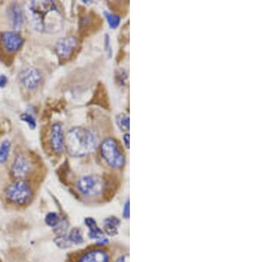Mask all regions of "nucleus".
<instances>
[{
	"instance_id": "nucleus-1",
	"label": "nucleus",
	"mask_w": 265,
	"mask_h": 262,
	"mask_svg": "<svg viewBox=\"0 0 265 262\" xmlns=\"http://www.w3.org/2000/svg\"><path fill=\"white\" fill-rule=\"evenodd\" d=\"M28 11L35 30L53 34L62 28V15L53 1H32Z\"/></svg>"
},
{
	"instance_id": "nucleus-15",
	"label": "nucleus",
	"mask_w": 265,
	"mask_h": 262,
	"mask_svg": "<svg viewBox=\"0 0 265 262\" xmlns=\"http://www.w3.org/2000/svg\"><path fill=\"white\" fill-rule=\"evenodd\" d=\"M67 238L69 239L72 245H82L84 241V237H83V233L80 228L74 227L69 231V234L67 236Z\"/></svg>"
},
{
	"instance_id": "nucleus-13",
	"label": "nucleus",
	"mask_w": 265,
	"mask_h": 262,
	"mask_svg": "<svg viewBox=\"0 0 265 262\" xmlns=\"http://www.w3.org/2000/svg\"><path fill=\"white\" fill-rule=\"evenodd\" d=\"M84 223L89 230L88 236L90 239L98 241L100 239L106 238V234L103 231V229L98 226L97 221L92 217H87L84 219Z\"/></svg>"
},
{
	"instance_id": "nucleus-6",
	"label": "nucleus",
	"mask_w": 265,
	"mask_h": 262,
	"mask_svg": "<svg viewBox=\"0 0 265 262\" xmlns=\"http://www.w3.org/2000/svg\"><path fill=\"white\" fill-rule=\"evenodd\" d=\"M20 83L28 90H34L42 82V74L34 67H27L21 71L19 75Z\"/></svg>"
},
{
	"instance_id": "nucleus-4",
	"label": "nucleus",
	"mask_w": 265,
	"mask_h": 262,
	"mask_svg": "<svg viewBox=\"0 0 265 262\" xmlns=\"http://www.w3.org/2000/svg\"><path fill=\"white\" fill-rule=\"evenodd\" d=\"M6 197L12 203L24 205L31 199V187L26 180H17L8 187Z\"/></svg>"
},
{
	"instance_id": "nucleus-23",
	"label": "nucleus",
	"mask_w": 265,
	"mask_h": 262,
	"mask_svg": "<svg viewBox=\"0 0 265 262\" xmlns=\"http://www.w3.org/2000/svg\"><path fill=\"white\" fill-rule=\"evenodd\" d=\"M114 262H129V254L121 255L120 257H118V258L116 259V261Z\"/></svg>"
},
{
	"instance_id": "nucleus-17",
	"label": "nucleus",
	"mask_w": 265,
	"mask_h": 262,
	"mask_svg": "<svg viewBox=\"0 0 265 262\" xmlns=\"http://www.w3.org/2000/svg\"><path fill=\"white\" fill-rule=\"evenodd\" d=\"M11 144L8 141H4L0 145V164H3L7 160L8 156L10 154Z\"/></svg>"
},
{
	"instance_id": "nucleus-10",
	"label": "nucleus",
	"mask_w": 265,
	"mask_h": 262,
	"mask_svg": "<svg viewBox=\"0 0 265 262\" xmlns=\"http://www.w3.org/2000/svg\"><path fill=\"white\" fill-rule=\"evenodd\" d=\"M51 144L52 149L57 154H61L65 149V137L62 125L56 123L51 127Z\"/></svg>"
},
{
	"instance_id": "nucleus-20",
	"label": "nucleus",
	"mask_w": 265,
	"mask_h": 262,
	"mask_svg": "<svg viewBox=\"0 0 265 262\" xmlns=\"http://www.w3.org/2000/svg\"><path fill=\"white\" fill-rule=\"evenodd\" d=\"M55 243L59 248H62V249H66L72 246L68 238L64 235H60L57 239H55Z\"/></svg>"
},
{
	"instance_id": "nucleus-9",
	"label": "nucleus",
	"mask_w": 265,
	"mask_h": 262,
	"mask_svg": "<svg viewBox=\"0 0 265 262\" xmlns=\"http://www.w3.org/2000/svg\"><path fill=\"white\" fill-rule=\"evenodd\" d=\"M1 40L4 49L9 52L19 51L23 44L22 37L17 32H4L2 34Z\"/></svg>"
},
{
	"instance_id": "nucleus-7",
	"label": "nucleus",
	"mask_w": 265,
	"mask_h": 262,
	"mask_svg": "<svg viewBox=\"0 0 265 262\" xmlns=\"http://www.w3.org/2000/svg\"><path fill=\"white\" fill-rule=\"evenodd\" d=\"M11 172L12 176L16 179H24L31 172V165L23 155H18L14 158Z\"/></svg>"
},
{
	"instance_id": "nucleus-22",
	"label": "nucleus",
	"mask_w": 265,
	"mask_h": 262,
	"mask_svg": "<svg viewBox=\"0 0 265 262\" xmlns=\"http://www.w3.org/2000/svg\"><path fill=\"white\" fill-rule=\"evenodd\" d=\"M122 217L125 220H129L130 217V202L129 200L126 201L122 208Z\"/></svg>"
},
{
	"instance_id": "nucleus-18",
	"label": "nucleus",
	"mask_w": 265,
	"mask_h": 262,
	"mask_svg": "<svg viewBox=\"0 0 265 262\" xmlns=\"http://www.w3.org/2000/svg\"><path fill=\"white\" fill-rule=\"evenodd\" d=\"M105 16H106V20L108 21L110 27L112 28H116L119 27V25L121 23V17L120 16L115 15L109 12H105Z\"/></svg>"
},
{
	"instance_id": "nucleus-24",
	"label": "nucleus",
	"mask_w": 265,
	"mask_h": 262,
	"mask_svg": "<svg viewBox=\"0 0 265 262\" xmlns=\"http://www.w3.org/2000/svg\"><path fill=\"white\" fill-rule=\"evenodd\" d=\"M123 141H124V144H125L126 148L129 149V133H125L123 136Z\"/></svg>"
},
{
	"instance_id": "nucleus-12",
	"label": "nucleus",
	"mask_w": 265,
	"mask_h": 262,
	"mask_svg": "<svg viewBox=\"0 0 265 262\" xmlns=\"http://www.w3.org/2000/svg\"><path fill=\"white\" fill-rule=\"evenodd\" d=\"M121 226V220L117 216H109L103 222V231L105 234L108 235L110 237H115L120 233V229Z\"/></svg>"
},
{
	"instance_id": "nucleus-19",
	"label": "nucleus",
	"mask_w": 265,
	"mask_h": 262,
	"mask_svg": "<svg viewBox=\"0 0 265 262\" xmlns=\"http://www.w3.org/2000/svg\"><path fill=\"white\" fill-rule=\"evenodd\" d=\"M117 124L122 131L129 130V117L127 114H120L117 116Z\"/></svg>"
},
{
	"instance_id": "nucleus-16",
	"label": "nucleus",
	"mask_w": 265,
	"mask_h": 262,
	"mask_svg": "<svg viewBox=\"0 0 265 262\" xmlns=\"http://www.w3.org/2000/svg\"><path fill=\"white\" fill-rule=\"evenodd\" d=\"M61 218L59 215H58L57 213L55 212H51L49 213L48 215L45 216V223H46L48 226H50L51 228H56L59 225L60 222H61Z\"/></svg>"
},
{
	"instance_id": "nucleus-3",
	"label": "nucleus",
	"mask_w": 265,
	"mask_h": 262,
	"mask_svg": "<svg viewBox=\"0 0 265 262\" xmlns=\"http://www.w3.org/2000/svg\"><path fill=\"white\" fill-rule=\"evenodd\" d=\"M100 152L106 164L113 169H121L125 165V156L121 152L117 141L113 138H106L101 143Z\"/></svg>"
},
{
	"instance_id": "nucleus-2",
	"label": "nucleus",
	"mask_w": 265,
	"mask_h": 262,
	"mask_svg": "<svg viewBox=\"0 0 265 262\" xmlns=\"http://www.w3.org/2000/svg\"><path fill=\"white\" fill-rule=\"evenodd\" d=\"M65 147L72 157H85L96 149L97 139L90 130L76 126L66 133Z\"/></svg>"
},
{
	"instance_id": "nucleus-14",
	"label": "nucleus",
	"mask_w": 265,
	"mask_h": 262,
	"mask_svg": "<svg viewBox=\"0 0 265 262\" xmlns=\"http://www.w3.org/2000/svg\"><path fill=\"white\" fill-rule=\"evenodd\" d=\"M8 15L11 20L12 27L14 28H19L23 24V12L20 5L17 4H12L8 7Z\"/></svg>"
},
{
	"instance_id": "nucleus-21",
	"label": "nucleus",
	"mask_w": 265,
	"mask_h": 262,
	"mask_svg": "<svg viewBox=\"0 0 265 262\" xmlns=\"http://www.w3.org/2000/svg\"><path fill=\"white\" fill-rule=\"evenodd\" d=\"M21 119L23 120V121L27 122V124H28V125L31 127V128H35V118L34 117H32L31 115H29V114L25 113L21 116Z\"/></svg>"
},
{
	"instance_id": "nucleus-5",
	"label": "nucleus",
	"mask_w": 265,
	"mask_h": 262,
	"mask_svg": "<svg viewBox=\"0 0 265 262\" xmlns=\"http://www.w3.org/2000/svg\"><path fill=\"white\" fill-rule=\"evenodd\" d=\"M79 192L87 197H94L101 193L104 188V182L100 176L88 175L79 178L76 183Z\"/></svg>"
},
{
	"instance_id": "nucleus-11",
	"label": "nucleus",
	"mask_w": 265,
	"mask_h": 262,
	"mask_svg": "<svg viewBox=\"0 0 265 262\" xmlns=\"http://www.w3.org/2000/svg\"><path fill=\"white\" fill-rule=\"evenodd\" d=\"M76 262H110V256L105 250L91 249L81 255Z\"/></svg>"
},
{
	"instance_id": "nucleus-25",
	"label": "nucleus",
	"mask_w": 265,
	"mask_h": 262,
	"mask_svg": "<svg viewBox=\"0 0 265 262\" xmlns=\"http://www.w3.org/2000/svg\"><path fill=\"white\" fill-rule=\"evenodd\" d=\"M7 81H6V78L4 76H1L0 77V87H4V85L6 84Z\"/></svg>"
},
{
	"instance_id": "nucleus-8",
	"label": "nucleus",
	"mask_w": 265,
	"mask_h": 262,
	"mask_svg": "<svg viewBox=\"0 0 265 262\" xmlns=\"http://www.w3.org/2000/svg\"><path fill=\"white\" fill-rule=\"evenodd\" d=\"M78 44V40L74 36H66L64 38L59 39L55 45V51L57 55L62 58V59H67L70 57L72 52L74 51Z\"/></svg>"
}]
</instances>
